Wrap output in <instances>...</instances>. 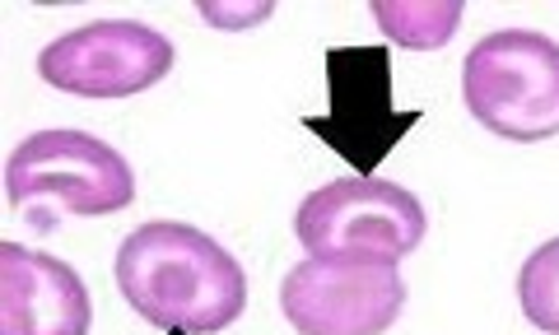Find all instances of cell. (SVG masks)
I'll list each match as a JSON object with an SVG mask.
<instances>
[{
  "instance_id": "obj_5",
  "label": "cell",
  "mask_w": 559,
  "mask_h": 335,
  "mask_svg": "<svg viewBox=\"0 0 559 335\" xmlns=\"http://www.w3.org/2000/svg\"><path fill=\"white\" fill-rule=\"evenodd\" d=\"M326 117H308V131L349 158L355 178H373V168L396 149V140L415 131L419 112H401L392 103V57L388 47H331L326 51Z\"/></svg>"
},
{
  "instance_id": "obj_8",
  "label": "cell",
  "mask_w": 559,
  "mask_h": 335,
  "mask_svg": "<svg viewBox=\"0 0 559 335\" xmlns=\"http://www.w3.org/2000/svg\"><path fill=\"white\" fill-rule=\"evenodd\" d=\"M84 279L38 247L0 242V335H90Z\"/></svg>"
},
{
  "instance_id": "obj_3",
  "label": "cell",
  "mask_w": 559,
  "mask_h": 335,
  "mask_svg": "<svg viewBox=\"0 0 559 335\" xmlns=\"http://www.w3.org/2000/svg\"><path fill=\"white\" fill-rule=\"evenodd\" d=\"M466 112L503 140L559 135V43L536 28H499L466 51Z\"/></svg>"
},
{
  "instance_id": "obj_1",
  "label": "cell",
  "mask_w": 559,
  "mask_h": 335,
  "mask_svg": "<svg viewBox=\"0 0 559 335\" xmlns=\"http://www.w3.org/2000/svg\"><path fill=\"white\" fill-rule=\"evenodd\" d=\"M121 298L159 331L215 335L248 308V275L229 247L178 219H150L117 247Z\"/></svg>"
},
{
  "instance_id": "obj_6",
  "label": "cell",
  "mask_w": 559,
  "mask_h": 335,
  "mask_svg": "<svg viewBox=\"0 0 559 335\" xmlns=\"http://www.w3.org/2000/svg\"><path fill=\"white\" fill-rule=\"evenodd\" d=\"M406 303L396 261L336 256L304 261L280 285L285 322L299 335H382Z\"/></svg>"
},
{
  "instance_id": "obj_10",
  "label": "cell",
  "mask_w": 559,
  "mask_h": 335,
  "mask_svg": "<svg viewBox=\"0 0 559 335\" xmlns=\"http://www.w3.org/2000/svg\"><path fill=\"white\" fill-rule=\"evenodd\" d=\"M518 303L536 331L559 335V238L540 242L527 256V266L518 275Z\"/></svg>"
},
{
  "instance_id": "obj_4",
  "label": "cell",
  "mask_w": 559,
  "mask_h": 335,
  "mask_svg": "<svg viewBox=\"0 0 559 335\" xmlns=\"http://www.w3.org/2000/svg\"><path fill=\"white\" fill-rule=\"evenodd\" d=\"M425 205L388 178H336L318 187L294 215L304 252L312 261L378 256L401 261L425 242Z\"/></svg>"
},
{
  "instance_id": "obj_2",
  "label": "cell",
  "mask_w": 559,
  "mask_h": 335,
  "mask_svg": "<svg viewBox=\"0 0 559 335\" xmlns=\"http://www.w3.org/2000/svg\"><path fill=\"white\" fill-rule=\"evenodd\" d=\"M5 191L20 215L51 228L61 215L98 219L135 201V172L108 140L90 131H38L14 145Z\"/></svg>"
},
{
  "instance_id": "obj_7",
  "label": "cell",
  "mask_w": 559,
  "mask_h": 335,
  "mask_svg": "<svg viewBox=\"0 0 559 335\" xmlns=\"http://www.w3.org/2000/svg\"><path fill=\"white\" fill-rule=\"evenodd\" d=\"M173 70V43L140 20H94L43 47L38 75L61 94L131 98Z\"/></svg>"
},
{
  "instance_id": "obj_11",
  "label": "cell",
  "mask_w": 559,
  "mask_h": 335,
  "mask_svg": "<svg viewBox=\"0 0 559 335\" xmlns=\"http://www.w3.org/2000/svg\"><path fill=\"white\" fill-rule=\"evenodd\" d=\"M168 335H187V331H168Z\"/></svg>"
},
{
  "instance_id": "obj_9",
  "label": "cell",
  "mask_w": 559,
  "mask_h": 335,
  "mask_svg": "<svg viewBox=\"0 0 559 335\" xmlns=\"http://www.w3.org/2000/svg\"><path fill=\"white\" fill-rule=\"evenodd\" d=\"M373 24L388 33V43L411 47V51H439L462 24V5L457 0H378L373 5Z\"/></svg>"
}]
</instances>
